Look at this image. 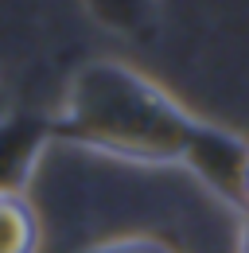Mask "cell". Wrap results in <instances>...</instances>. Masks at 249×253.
<instances>
[{
  "label": "cell",
  "instance_id": "1",
  "mask_svg": "<svg viewBox=\"0 0 249 253\" xmlns=\"http://www.w3.org/2000/svg\"><path fill=\"white\" fill-rule=\"evenodd\" d=\"M199 117H191L167 90L117 59H93L78 66L51 136L132 164H183Z\"/></svg>",
  "mask_w": 249,
  "mask_h": 253
},
{
  "label": "cell",
  "instance_id": "2",
  "mask_svg": "<svg viewBox=\"0 0 249 253\" xmlns=\"http://www.w3.org/2000/svg\"><path fill=\"white\" fill-rule=\"evenodd\" d=\"M246 160H249V144L242 140V136H234V132H226V128L203 121L183 164L207 183V187H214L226 203L242 207V175H246Z\"/></svg>",
  "mask_w": 249,
  "mask_h": 253
},
{
  "label": "cell",
  "instance_id": "3",
  "mask_svg": "<svg viewBox=\"0 0 249 253\" xmlns=\"http://www.w3.org/2000/svg\"><path fill=\"white\" fill-rule=\"evenodd\" d=\"M47 140H51V117H31L16 109L0 117V191H24Z\"/></svg>",
  "mask_w": 249,
  "mask_h": 253
},
{
  "label": "cell",
  "instance_id": "4",
  "mask_svg": "<svg viewBox=\"0 0 249 253\" xmlns=\"http://www.w3.org/2000/svg\"><path fill=\"white\" fill-rule=\"evenodd\" d=\"M82 8L97 28L124 39H148L160 20V0H82Z\"/></svg>",
  "mask_w": 249,
  "mask_h": 253
},
{
  "label": "cell",
  "instance_id": "5",
  "mask_svg": "<svg viewBox=\"0 0 249 253\" xmlns=\"http://www.w3.org/2000/svg\"><path fill=\"white\" fill-rule=\"evenodd\" d=\"M43 226L24 191H0V253H39Z\"/></svg>",
  "mask_w": 249,
  "mask_h": 253
},
{
  "label": "cell",
  "instance_id": "6",
  "mask_svg": "<svg viewBox=\"0 0 249 253\" xmlns=\"http://www.w3.org/2000/svg\"><path fill=\"white\" fill-rule=\"evenodd\" d=\"M78 253H179L175 246H167L164 238L152 234H121V238H105V242H93Z\"/></svg>",
  "mask_w": 249,
  "mask_h": 253
},
{
  "label": "cell",
  "instance_id": "7",
  "mask_svg": "<svg viewBox=\"0 0 249 253\" xmlns=\"http://www.w3.org/2000/svg\"><path fill=\"white\" fill-rule=\"evenodd\" d=\"M242 211H249V160H246V175H242Z\"/></svg>",
  "mask_w": 249,
  "mask_h": 253
},
{
  "label": "cell",
  "instance_id": "8",
  "mask_svg": "<svg viewBox=\"0 0 249 253\" xmlns=\"http://www.w3.org/2000/svg\"><path fill=\"white\" fill-rule=\"evenodd\" d=\"M8 109H12V105H8V90H4V86H0V117H4V113H8Z\"/></svg>",
  "mask_w": 249,
  "mask_h": 253
},
{
  "label": "cell",
  "instance_id": "9",
  "mask_svg": "<svg viewBox=\"0 0 249 253\" xmlns=\"http://www.w3.org/2000/svg\"><path fill=\"white\" fill-rule=\"evenodd\" d=\"M242 253H249V218H246V230H242Z\"/></svg>",
  "mask_w": 249,
  "mask_h": 253
}]
</instances>
